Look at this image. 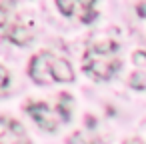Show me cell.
<instances>
[{"label":"cell","mask_w":146,"mask_h":144,"mask_svg":"<svg viewBox=\"0 0 146 144\" xmlns=\"http://www.w3.org/2000/svg\"><path fill=\"white\" fill-rule=\"evenodd\" d=\"M130 86L136 88V90H144V88H146V78H144L140 72H134V74L130 76Z\"/></svg>","instance_id":"cell-9"},{"label":"cell","mask_w":146,"mask_h":144,"mask_svg":"<svg viewBox=\"0 0 146 144\" xmlns=\"http://www.w3.org/2000/svg\"><path fill=\"white\" fill-rule=\"evenodd\" d=\"M26 110L42 130L54 132L62 122H66L70 118V94H66V92L60 94L54 108L46 102H30L26 106Z\"/></svg>","instance_id":"cell-3"},{"label":"cell","mask_w":146,"mask_h":144,"mask_svg":"<svg viewBox=\"0 0 146 144\" xmlns=\"http://www.w3.org/2000/svg\"><path fill=\"white\" fill-rule=\"evenodd\" d=\"M28 74L36 84H50V82H72L74 70L68 60L54 56L52 52H38L30 58Z\"/></svg>","instance_id":"cell-2"},{"label":"cell","mask_w":146,"mask_h":144,"mask_svg":"<svg viewBox=\"0 0 146 144\" xmlns=\"http://www.w3.org/2000/svg\"><path fill=\"white\" fill-rule=\"evenodd\" d=\"M132 60H134V64H136V72H140L144 78H146V52H142V50H138V52H134L132 54Z\"/></svg>","instance_id":"cell-7"},{"label":"cell","mask_w":146,"mask_h":144,"mask_svg":"<svg viewBox=\"0 0 146 144\" xmlns=\"http://www.w3.org/2000/svg\"><path fill=\"white\" fill-rule=\"evenodd\" d=\"M82 68L88 76H92L96 80H110L114 76V72L120 68L118 44L112 40H106V42L90 46L84 52Z\"/></svg>","instance_id":"cell-1"},{"label":"cell","mask_w":146,"mask_h":144,"mask_svg":"<svg viewBox=\"0 0 146 144\" xmlns=\"http://www.w3.org/2000/svg\"><path fill=\"white\" fill-rule=\"evenodd\" d=\"M0 144H30V138L18 120L0 116Z\"/></svg>","instance_id":"cell-5"},{"label":"cell","mask_w":146,"mask_h":144,"mask_svg":"<svg viewBox=\"0 0 146 144\" xmlns=\"http://www.w3.org/2000/svg\"><path fill=\"white\" fill-rule=\"evenodd\" d=\"M10 72L2 66V64H0V94H4L8 88H10Z\"/></svg>","instance_id":"cell-8"},{"label":"cell","mask_w":146,"mask_h":144,"mask_svg":"<svg viewBox=\"0 0 146 144\" xmlns=\"http://www.w3.org/2000/svg\"><path fill=\"white\" fill-rule=\"evenodd\" d=\"M8 22H10V14L4 4H0V28H8Z\"/></svg>","instance_id":"cell-10"},{"label":"cell","mask_w":146,"mask_h":144,"mask_svg":"<svg viewBox=\"0 0 146 144\" xmlns=\"http://www.w3.org/2000/svg\"><path fill=\"white\" fill-rule=\"evenodd\" d=\"M58 10L64 12L66 16H76L80 22H92L96 18V2H80V0H60L56 2Z\"/></svg>","instance_id":"cell-4"},{"label":"cell","mask_w":146,"mask_h":144,"mask_svg":"<svg viewBox=\"0 0 146 144\" xmlns=\"http://www.w3.org/2000/svg\"><path fill=\"white\" fill-rule=\"evenodd\" d=\"M126 144H142V142H140V140H128Z\"/></svg>","instance_id":"cell-11"},{"label":"cell","mask_w":146,"mask_h":144,"mask_svg":"<svg viewBox=\"0 0 146 144\" xmlns=\"http://www.w3.org/2000/svg\"><path fill=\"white\" fill-rule=\"evenodd\" d=\"M4 34H6L8 40H12L18 46H24V44H28L32 40V30L28 26H24V24H12V26L6 28Z\"/></svg>","instance_id":"cell-6"}]
</instances>
